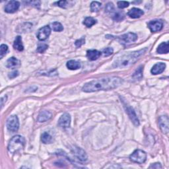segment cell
I'll list each match as a JSON object with an SVG mask.
<instances>
[{"label": "cell", "instance_id": "19", "mask_svg": "<svg viewBox=\"0 0 169 169\" xmlns=\"http://www.w3.org/2000/svg\"><path fill=\"white\" fill-rule=\"evenodd\" d=\"M168 47H169V44L168 42H163V43H161L159 46L157 51L159 54H167V53H168V51H169Z\"/></svg>", "mask_w": 169, "mask_h": 169}, {"label": "cell", "instance_id": "32", "mask_svg": "<svg viewBox=\"0 0 169 169\" xmlns=\"http://www.w3.org/2000/svg\"><path fill=\"white\" fill-rule=\"evenodd\" d=\"M118 6L120 9H124V8H126L129 6V2L124 1L118 2Z\"/></svg>", "mask_w": 169, "mask_h": 169}, {"label": "cell", "instance_id": "3", "mask_svg": "<svg viewBox=\"0 0 169 169\" xmlns=\"http://www.w3.org/2000/svg\"><path fill=\"white\" fill-rule=\"evenodd\" d=\"M24 138L21 136H15L13 137L8 145V151L11 153H15L22 149L24 145Z\"/></svg>", "mask_w": 169, "mask_h": 169}, {"label": "cell", "instance_id": "13", "mask_svg": "<svg viewBox=\"0 0 169 169\" xmlns=\"http://www.w3.org/2000/svg\"><path fill=\"white\" fill-rule=\"evenodd\" d=\"M165 67H166L165 63H161V62L158 63H156V64L152 67L151 71L153 75L160 74L163 72L164 69H165Z\"/></svg>", "mask_w": 169, "mask_h": 169}, {"label": "cell", "instance_id": "26", "mask_svg": "<svg viewBox=\"0 0 169 169\" xmlns=\"http://www.w3.org/2000/svg\"><path fill=\"white\" fill-rule=\"evenodd\" d=\"M101 7V3L98 2H92L91 4V10L92 12H98Z\"/></svg>", "mask_w": 169, "mask_h": 169}, {"label": "cell", "instance_id": "34", "mask_svg": "<svg viewBox=\"0 0 169 169\" xmlns=\"http://www.w3.org/2000/svg\"><path fill=\"white\" fill-rule=\"evenodd\" d=\"M67 3L68 2L66 1H60V2H57V4L59 7H62V8H66V6L67 5Z\"/></svg>", "mask_w": 169, "mask_h": 169}, {"label": "cell", "instance_id": "24", "mask_svg": "<svg viewBox=\"0 0 169 169\" xmlns=\"http://www.w3.org/2000/svg\"><path fill=\"white\" fill-rule=\"evenodd\" d=\"M114 14L112 15V19L116 21H121L125 17V15L123 12L120 11H114Z\"/></svg>", "mask_w": 169, "mask_h": 169}, {"label": "cell", "instance_id": "10", "mask_svg": "<svg viewBox=\"0 0 169 169\" xmlns=\"http://www.w3.org/2000/svg\"><path fill=\"white\" fill-rule=\"evenodd\" d=\"M168 118L167 116H161L159 119V124L160 128L164 133H168Z\"/></svg>", "mask_w": 169, "mask_h": 169}, {"label": "cell", "instance_id": "18", "mask_svg": "<svg viewBox=\"0 0 169 169\" xmlns=\"http://www.w3.org/2000/svg\"><path fill=\"white\" fill-rule=\"evenodd\" d=\"M20 65V62L15 57L10 58L9 60L7 61V67L11 69H14L15 67H18Z\"/></svg>", "mask_w": 169, "mask_h": 169}, {"label": "cell", "instance_id": "4", "mask_svg": "<svg viewBox=\"0 0 169 169\" xmlns=\"http://www.w3.org/2000/svg\"><path fill=\"white\" fill-rule=\"evenodd\" d=\"M130 159L132 162L139 164H142L145 162L147 159V154L145 151L137 149L133 153L130 155Z\"/></svg>", "mask_w": 169, "mask_h": 169}, {"label": "cell", "instance_id": "8", "mask_svg": "<svg viewBox=\"0 0 169 169\" xmlns=\"http://www.w3.org/2000/svg\"><path fill=\"white\" fill-rule=\"evenodd\" d=\"M71 122V117L69 114L65 113L58 120V126L62 128H69Z\"/></svg>", "mask_w": 169, "mask_h": 169}, {"label": "cell", "instance_id": "22", "mask_svg": "<svg viewBox=\"0 0 169 169\" xmlns=\"http://www.w3.org/2000/svg\"><path fill=\"white\" fill-rule=\"evenodd\" d=\"M41 140L44 143L47 144V143H51L52 142L53 138H52L51 135H50L49 133L44 132L42 134Z\"/></svg>", "mask_w": 169, "mask_h": 169}, {"label": "cell", "instance_id": "23", "mask_svg": "<svg viewBox=\"0 0 169 169\" xmlns=\"http://www.w3.org/2000/svg\"><path fill=\"white\" fill-rule=\"evenodd\" d=\"M133 80L135 81H139L143 77V67L140 66L139 68L136 71L132 76Z\"/></svg>", "mask_w": 169, "mask_h": 169}, {"label": "cell", "instance_id": "35", "mask_svg": "<svg viewBox=\"0 0 169 169\" xmlns=\"http://www.w3.org/2000/svg\"><path fill=\"white\" fill-rule=\"evenodd\" d=\"M19 75V72L17 71H13V72H12L11 73L9 74V77L11 78V79H13V78H15L17 76Z\"/></svg>", "mask_w": 169, "mask_h": 169}, {"label": "cell", "instance_id": "30", "mask_svg": "<svg viewBox=\"0 0 169 169\" xmlns=\"http://www.w3.org/2000/svg\"><path fill=\"white\" fill-rule=\"evenodd\" d=\"M48 46L47 44H40L37 48V52L39 53H43L48 49Z\"/></svg>", "mask_w": 169, "mask_h": 169}, {"label": "cell", "instance_id": "33", "mask_svg": "<svg viewBox=\"0 0 169 169\" xmlns=\"http://www.w3.org/2000/svg\"><path fill=\"white\" fill-rule=\"evenodd\" d=\"M85 40L84 38H82V39H79V40H77L75 41V46H77V47H81V46L85 44Z\"/></svg>", "mask_w": 169, "mask_h": 169}, {"label": "cell", "instance_id": "5", "mask_svg": "<svg viewBox=\"0 0 169 169\" xmlns=\"http://www.w3.org/2000/svg\"><path fill=\"white\" fill-rule=\"evenodd\" d=\"M116 39L120 42V43L126 45L136 41L137 39V35L136 34L133 32H129L127 34H124V35L122 36H117Z\"/></svg>", "mask_w": 169, "mask_h": 169}, {"label": "cell", "instance_id": "29", "mask_svg": "<svg viewBox=\"0 0 169 169\" xmlns=\"http://www.w3.org/2000/svg\"><path fill=\"white\" fill-rule=\"evenodd\" d=\"M105 10H106V12L108 13H112L115 11V7H114L113 3H108L105 7Z\"/></svg>", "mask_w": 169, "mask_h": 169}, {"label": "cell", "instance_id": "14", "mask_svg": "<svg viewBox=\"0 0 169 169\" xmlns=\"http://www.w3.org/2000/svg\"><path fill=\"white\" fill-rule=\"evenodd\" d=\"M73 153L74 155L77 157L80 160H82V161H85L87 159V155L85 153L83 149L79 147H75L73 149Z\"/></svg>", "mask_w": 169, "mask_h": 169}, {"label": "cell", "instance_id": "28", "mask_svg": "<svg viewBox=\"0 0 169 169\" xmlns=\"http://www.w3.org/2000/svg\"><path fill=\"white\" fill-rule=\"evenodd\" d=\"M8 51V46L6 44H2L1 48H0V58H3Z\"/></svg>", "mask_w": 169, "mask_h": 169}, {"label": "cell", "instance_id": "7", "mask_svg": "<svg viewBox=\"0 0 169 169\" xmlns=\"http://www.w3.org/2000/svg\"><path fill=\"white\" fill-rule=\"evenodd\" d=\"M163 24L161 21L154 20L151 21L148 23V27L152 32H155L160 31L163 28Z\"/></svg>", "mask_w": 169, "mask_h": 169}, {"label": "cell", "instance_id": "15", "mask_svg": "<svg viewBox=\"0 0 169 169\" xmlns=\"http://www.w3.org/2000/svg\"><path fill=\"white\" fill-rule=\"evenodd\" d=\"M143 14H144V12H143L141 9H138V8H135V7L131 9L128 13V15L130 17L133 19L139 18Z\"/></svg>", "mask_w": 169, "mask_h": 169}, {"label": "cell", "instance_id": "31", "mask_svg": "<svg viewBox=\"0 0 169 169\" xmlns=\"http://www.w3.org/2000/svg\"><path fill=\"white\" fill-rule=\"evenodd\" d=\"M113 52L114 50L112 48H106L105 49L103 50V53L104 56H109L113 54Z\"/></svg>", "mask_w": 169, "mask_h": 169}, {"label": "cell", "instance_id": "20", "mask_svg": "<svg viewBox=\"0 0 169 169\" xmlns=\"http://www.w3.org/2000/svg\"><path fill=\"white\" fill-rule=\"evenodd\" d=\"M13 47L15 49L19 50V51H23L24 47L22 42V39L20 36L16 37V39L13 43Z\"/></svg>", "mask_w": 169, "mask_h": 169}, {"label": "cell", "instance_id": "17", "mask_svg": "<svg viewBox=\"0 0 169 169\" xmlns=\"http://www.w3.org/2000/svg\"><path fill=\"white\" fill-rule=\"evenodd\" d=\"M52 117V113L50 112L47 111H42L40 114L39 116H38L37 120L39 122H44L47 120H50Z\"/></svg>", "mask_w": 169, "mask_h": 169}, {"label": "cell", "instance_id": "11", "mask_svg": "<svg viewBox=\"0 0 169 169\" xmlns=\"http://www.w3.org/2000/svg\"><path fill=\"white\" fill-rule=\"evenodd\" d=\"M124 107H125L126 112L128 113L130 118L131 119V120L132 121L133 124L135 126H138L139 125V120L137 117L136 112H135V111H133V109L131 107H130V106H127V105H125Z\"/></svg>", "mask_w": 169, "mask_h": 169}, {"label": "cell", "instance_id": "21", "mask_svg": "<svg viewBox=\"0 0 169 169\" xmlns=\"http://www.w3.org/2000/svg\"><path fill=\"white\" fill-rule=\"evenodd\" d=\"M67 67L71 70H75L81 67V64L79 62L75 60H69L67 63Z\"/></svg>", "mask_w": 169, "mask_h": 169}, {"label": "cell", "instance_id": "2", "mask_svg": "<svg viewBox=\"0 0 169 169\" xmlns=\"http://www.w3.org/2000/svg\"><path fill=\"white\" fill-rule=\"evenodd\" d=\"M147 50V48H144L138 51H135L133 52H130L118 58L117 60L114 62V67H126L133 64L137 61L138 59L140 58L143 54H144Z\"/></svg>", "mask_w": 169, "mask_h": 169}, {"label": "cell", "instance_id": "25", "mask_svg": "<svg viewBox=\"0 0 169 169\" xmlns=\"http://www.w3.org/2000/svg\"><path fill=\"white\" fill-rule=\"evenodd\" d=\"M96 23V21L92 17H87L85 19L83 24L88 28L91 27L92 25H94Z\"/></svg>", "mask_w": 169, "mask_h": 169}, {"label": "cell", "instance_id": "27", "mask_svg": "<svg viewBox=\"0 0 169 169\" xmlns=\"http://www.w3.org/2000/svg\"><path fill=\"white\" fill-rule=\"evenodd\" d=\"M52 29L53 31H56V32H60L63 30V27L62 26V24L58 22H54L52 24Z\"/></svg>", "mask_w": 169, "mask_h": 169}, {"label": "cell", "instance_id": "9", "mask_svg": "<svg viewBox=\"0 0 169 169\" xmlns=\"http://www.w3.org/2000/svg\"><path fill=\"white\" fill-rule=\"evenodd\" d=\"M50 32H51V28L49 26H45L41 28L38 32V39L41 41L45 40L50 36Z\"/></svg>", "mask_w": 169, "mask_h": 169}, {"label": "cell", "instance_id": "1", "mask_svg": "<svg viewBox=\"0 0 169 169\" xmlns=\"http://www.w3.org/2000/svg\"><path fill=\"white\" fill-rule=\"evenodd\" d=\"M122 83L123 80L118 77H104L86 83L83 86L82 90L86 92L111 90L120 86Z\"/></svg>", "mask_w": 169, "mask_h": 169}, {"label": "cell", "instance_id": "36", "mask_svg": "<svg viewBox=\"0 0 169 169\" xmlns=\"http://www.w3.org/2000/svg\"><path fill=\"white\" fill-rule=\"evenodd\" d=\"M150 168H161L162 167L160 165V163H154L153 164H151V165L149 167Z\"/></svg>", "mask_w": 169, "mask_h": 169}, {"label": "cell", "instance_id": "16", "mask_svg": "<svg viewBox=\"0 0 169 169\" xmlns=\"http://www.w3.org/2000/svg\"><path fill=\"white\" fill-rule=\"evenodd\" d=\"M101 56V52L96 50H90L87 52V57L88 60L94 61L98 59Z\"/></svg>", "mask_w": 169, "mask_h": 169}, {"label": "cell", "instance_id": "6", "mask_svg": "<svg viewBox=\"0 0 169 169\" xmlns=\"http://www.w3.org/2000/svg\"><path fill=\"white\" fill-rule=\"evenodd\" d=\"M7 128L11 132H15L19 130V122L17 116H10L7 121Z\"/></svg>", "mask_w": 169, "mask_h": 169}, {"label": "cell", "instance_id": "12", "mask_svg": "<svg viewBox=\"0 0 169 169\" xmlns=\"http://www.w3.org/2000/svg\"><path fill=\"white\" fill-rule=\"evenodd\" d=\"M19 6V2L17 1H11L6 5L5 7V11L6 12L8 13H13L18 10Z\"/></svg>", "mask_w": 169, "mask_h": 169}]
</instances>
